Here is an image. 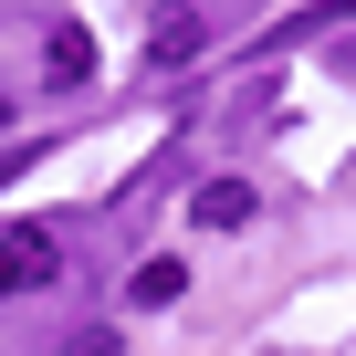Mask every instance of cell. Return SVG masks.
Segmentation results:
<instances>
[{"label": "cell", "mask_w": 356, "mask_h": 356, "mask_svg": "<svg viewBox=\"0 0 356 356\" xmlns=\"http://www.w3.org/2000/svg\"><path fill=\"white\" fill-rule=\"evenodd\" d=\"M200 42H210L200 0H157V22H147V63H157V74H178V63H200Z\"/></svg>", "instance_id": "7a4b0ae2"}, {"label": "cell", "mask_w": 356, "mask_h": 356, "mask_svg": "<svg viewBox=\"0 0 356 356\" xmlns=\"http://www.w3.org/2000/svg\"><path fill=\"white\" fill-rule=\"evenodd\" d=\"M63 356H115V335H105V325H84V335H74Z\"/></svg>", "instance_id": "8992f818"}, {"label": "cell", "mask_w": 356, "mask_h": 356, "mask_svg": "<svg viewBox=\"0 0 356 356\" xmlns=\"http://www.w3.org/2000/svg\"><path fill=\"white\" fill-rule=\"evenodd\" d=\"M53 273H63V252H53L42 220H11V231H0V293H32V283H53Z\"/></svg>", "instance_id": "6da1fadb"}, {"label": "cell", "mask_w": 356, "mask_h": 356, "mask_svg": "<svg viewBox=\"0 0 356 356\" xmlns=\"http://www.w3.org/2000/svg\"><path fill=\"white\" fill-rule=\"evenodd\" d=\"M252 210H262V200L241 189V178H210V189H189V220H200V231H252Z\"/></svg>", "instance_id": "277c9868"}, {"label": "cell", "mask_w": 356, "mask_h": 356, "mask_svg": "<svg viewBox=\"0 0 356 356\" xmlns=\"http://www.w3.org/2000/svg\"><path fill=\"white\" fill-rule=\"evenodd\" d=\"M42 84H53V95L95 84V32H84V22H53V32H42Z\"/></svg>", "instance_id": "3957f363"}, {"label": "cell", "mask_w": 356, "mask_h": 356, "mask_svg": "<svg viewBox=\"0 0 356 356\" xmlns=\"http://www.w3.org/2000/svg\"><path fill=\"white\" fill-rule=\"evenodd\" d=\"M178 293H189V262H136V304H178Z\"/></svg>", "instance_id": "5b68a950"}, {"label": "cell", "mask_w": 356, "mask_h": 356, "mask_svg": "<svg viewBox=\"0 0 356 356\" xmlns=\"http://www.w3.org/2000/svg\"><path fill=\"white\" fill-rule=\"evenodd\" d=\"M32 157H42V147H0V189H11V178H22Z\"/></svg>", "instance_id": "52a82bcc"}]
</instances>
